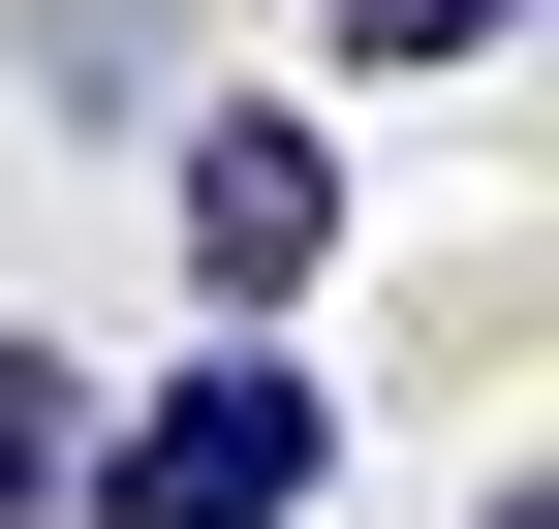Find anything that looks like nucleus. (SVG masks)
Wrapping results in <instances>:
<instances>
[{
	"instance_id": "obj_1",
	"label": "nucleus",
	"mask_w": 559,
	"mask_h": 529,
	"mask_svg": "<svg viewBox=\"0 0 559 529\" xmlns=\"http://www.w3.org/2000/svg\"><path fill=\"white\" fill-rule=\"evenodd\" d=\"M311 468H342V405H311L280 343H218V374H156V405H124L62 498H94V529H280Z\"/></svg>"
},
{
	"instance_id": "obj_2",
	"label": "nucleus",
	"mask_w": 559,
	"mask_h": 529,
	"mask_svg": "<svg viewBox=\"0 0 559 529\" xmlns=\"http://www.w3.org/2000/svg\"><path fill=\"white\" fill-rule=\"evenodd\" d=\"M187 281H218V311H311V281H342V156H311L280 94L187 125Z\"/></svg>"
},
{
	"instance_id": "obj_3",
	"label": "nucleus",
	"mask_w": 559,
	"mask_h": 529,
	"mask_svg": "<svg viewBox=\"0 0 559 529\" xmlns=\"http://www.w3.org/2000/svg\"><path fill=\"white\" fill-rule=\"evenodd\" d=\"M62 468H94V405H62V374H32V343H0V529H32Z\"/></svg>"
},
{
	"instance_id": "obj_4",
	"label": "nucleus",
	"mask_w": 559,
	"mask_h": 529,
	"mask_svg": "<svg viewBox=\"0 0 559 529\" xmlns=\"http://www.w3.org/2000/svg\"><path fill=\"white\" fill-rule=\"evenodd\" d=\"M528 0H342V62H498Z\"/></svg>"
},
{
	"instance_id": "obj_5",
	"label": "nucleus",
	"mask_w": 559,
	"mask_h": 529,
	"mask_svg": "<svg viewBox=\"0 0 559 529\" xmlns=\"http://www.w3.org/2000/svg\"><path fill=\"white\" fill-rule=\"evenodd\" d=\"M498 529H528V498H498Z\"/></svg>"
}]
</instances>
